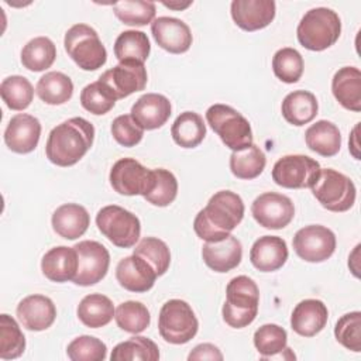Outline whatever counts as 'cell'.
<instances>
[{
  "label": "cell",
  "instance_id": "1",
  "mask_svg": "<svg viewBox=\"0 0 361 361\" xmlns=\"http://www.w3.org/2000/svg\"><path fill=\"white\" fill-rule=\"evenodd\" d=\"M244 202L231 190H219L196 214L193 230L204 241H220L231 234L244 217Z\"/></svg>",
  "mask_w": 361,
  "mask_h": 361
},
{
  "label": "cell",
  "instance_id": "2",
  "mask_svg": "<svg viewBox=\"0 0 361 361\" xmlns=\"http://www.w3.org/2000/svg\"><path fill=\"white\" fill-rule=\"evenodd\" d=\"M93 140V124L83 117H72L51 130L45 144V155L54 165L72 166L86 155Z\"/></svg>",
  "mask_w": 361,
  "mask_h": 361
},
{
  "label": "cell",
  "instance_id": "3",
  "mask_svg": "<svg viewBox=\"0 0 361 361\" xmlns=\"http://www.w3.org/2000/svg\"><path fill=\"white\" fill-rule=\"evenodd\" d=\"M341 34V20L327 7H314L300 18L296 37L299 44L309 51H324L334 45Z\"/></svg>",
  "mask_w": 361,
  "mask_h": 361
},
{
  "label": "cell",
  "instance_id": "4",
  "mask_svg": "<svg viewBox=\"0 0 361 361\" xmlns=\"http://www.w3.org/2000/svg\"><path fill=\"white\" fill-rule=\"evenodd\" d=\"M259 289L254 279L247 275L233 278L226 288V302L223 305V320L234 329L251 324L258 313Z\"/></svg>",
  "mask_w": 361,
  "mask_h": 361
},
{
  "label": "cell",
  "instance_id": "5",
  "mask_svg": "<svg viewBox=\"0 0 361 361\" xmlns=\"http://www.w3.org/2000/svg\"><path fill=\"white\" fill-rule=\"evenodd\" d=\"M65 51L83 71H96L107 61V51L94 28L87 24H75L63 38Z\"/></svg>",
  "mask_w": 361,
  "mask_h": 361
},
{
  "label": "cell",
  "instance_id": "6",
  "mask_svg": "<svg viewBox=\"0 0 361 361\" xmlns=\"http://www.w3.org/2000/svg\"><path fill=\"white\" fill-rule=\"evenodd\" d=\"M206 120L227 148L238 151L252 144L250 121L231 106L221 103L210 106L206 110Z\"/></svg>",
  "mask_w": 361,
  "mask_h": 361
},
{
  "label": "cell",
  "instance_id": "7",
  "mask_svg": "<svg viewBox=\"0 0 361 361\" xmlns=\"http://www.w3.org/2000/svg\"><path fill=\"white\" fill-rule=\"evenodd\" d=\"M310 189L317 202L330 212H347L355 203L357 189L354 182L347 175L331 168L320 169Z\"/></svg>",
  "mask_w": 361,
  "mask_h": 361
},
{
  "label": "cell",
  "instance_id": "8",
  "mask_svg": "<svg viewBox=\"0 0 361 361\" xmlns=\"http://www.w3.org/2000/svg\"><path fill=\"white\" fill-rule=\"evenodd\" d=\"M199 330L197 317L190 305L180 299L165 302L158 316V331L169 344H186Z\"/></svg>",
  "mask_w": 361,
  "mask_h": 361
},
{
  "label": "cell",
  "instance_id": "9",
  "mask_svg": "<svg viewBox=\"0 0 361 361\" xmlns=\"http://www.w3.org/2000/svg\"><path fill=\"white\" fill-rule=\"evenodd\" d=\"M96 226L113 245L120 248H131L140 240V219L117 204L102 207L96 214Z\"/></svg>",
  "mask_w": 361,
  "mask_h": 361
},
{
  "label": "cell",
  "instance_id": "10",
  "mask_svg": "<svg viewBox=\"0 0 361 361\" xmlns=\"http://www.w3.org/2000/svg\"><path fill=\"white\" fill-rule=\"evenodd\" d=\"M320 164L302 154L279 158L272 168V179L278 186L286 189L310 188L320 173Z\"/></svg>",
  "mask_w": 361,
  "mask_h": 361
},
{
  "label": "cell",
  "instance_id": "11",
  "mask_svg": "<svg viewBox=\"0 0 361 361\" xmlns=\"http://www.w3.org/2000/svg\"><path fill=\"white\" fill-rule=\"evenodd\" d=\"M109 179L117 193L144 197L154 186V169L145 168L134 158H121L111 166Z\"/></svg>",
  "mask_w": 361,
  "mask_h": 361
},
{
  "label": "cell",
  "instance_id": "12",
  "mask_svg": "<svg viewBox=\"0 0 361 361\" xmlns=\"http://www.w3.org/2000/svg\"><path fill=\"white\" fill-rule=\"evenodd\" d=\"M336 235L326 226L310 224L299 228L292 240L293 250L306 262H323L336 250Z\"/></svg>",
  "mask_w": 361,
  "mask_h": 361
},
{
  "label": "cell",
  "instance_id": "13",
  "mask_svg": "<svg viewBox=\"0 0 361 361\" xmlns=\"http://www.w3.org/2000/svg\"><path fill=\"white\" fill-rule=\"evenodd\" d=\"M78 252V274L73 283L79 286H90L100 282L110 265V254L107 248L93 240L79 241L73 245Z\"/></svg>",
  "mask_w": 361,
  "mask_h": 361
},
{
  "label": "cell",
  "instance_id": "14",
  "mask_svg": "<svg viewBox=\"0 0 361 361\" xmlns=\"http://www.w3.org/2000/svg\"><path fill=\"white\" fill-rule=\"evenodd\" d=\"M251 213L259 226L269 230H279L293 220L295 206L285 195L265 192L254 199Z\"/></svg>",
  "mask_w": 361,
  "mask_h": 361
},
{
  "label": "cell",
  "instance_id": "15",
  "mask_svg": "<svg viewBox=\"0 0 361 361\" xmlns=\"http://www.w3.org/2000/svg\"><path fill=\"white\" fill-rule=\"evenodd\" d=\"M99 80L110 90L116 100H120L135 92L144 90L148 75L144 63L126 61L107 69Z\"/></svg>",
  "mask_w": 361,
  "mask_h": 361
},
{
  "label": "cell",
  "instance_id": "16",
  "mask_svg": "<svg viewBox=\"0 0 361 361\" xmlns=\"http://www.w3.org/2000/svg\"><path fill=\"white\" fill-rule=\"evenodd\" d=\"M41 123L37 117L18 113L13 116L4 131V142L10 151L17 154H28L34 151L39 142Z\"/></svg>",
  "mask_w": 361,
  "mask_h": 361
},
{
  "label": "cell",
  "instance_id": "17",
  "mask_svg": "<svg viewBox=\"0 0 361 361\" xmlns=\"http://www.w3.org/2000/svg\"><path fill=\"white\" fill-rule=\"evenodd\" d=\"M151 32L155 42L171 54L186 52L193 41L190 28L186 23L175 17H158L151 23Z\"/></svg>",
  "mask_w": 361,
  "mask_h": 361
},
{
  "label": "cell",
  "instance_id": "18",
  "mask_svg": "<svg viewBox=\"0 0 361 361\" xmlns=\"http://www.w3.org/2000/svg\"><path fill=\"white\" fill-rule=\"evenodd\" d=\"M230 13L241 30L257 31L272 23L276 4L274 0H233Z\"/></svg>",
  "mask_w": 361,
  "mask_h": 361
},
{
  "label": "cell",
  "instance_id": "19",
  "mask_svg": "<svg viewBox=\"0 0 361 361\" xmlns=\"http://www.w3.org/2000/svg\"><path fill=\"white\" fill-rule=\"evenodd\" d=\"M17 319L30 331L49 329L56 319V307L48 296L30 295L17 305Z\"/></svg>",
  "mask_w": 361,
  "mask_h": 361
},
{
  "label": "cell",
  "instance_id": "20",
  "mask_svg": "<svg viewBox=\"0 0 361 361\" xmlns=\"http://www.w3.org/2000/svg\"><path fill=\"white\" fill-rule=\"evenodd\" d=\"M158 275L152 267L141 257L133 254L118 261L116 267V279L121 288L130 292L142 293L149 290Z\"/></svg>",
  "mask_w": 361,
  "mask_h": 361
},
{
  "label": "cell",
  "instance_id": "21",
  "mask_svg": "<svg viewBox=\"0 0 361 361\" xmlns=\"http://www.w3.org/2000/svg\"><path fill=\"white\" fill-rule=\"evenodd\" d=\"M172 106L166 96L145 93L131 107V117L142 130H157L171 117Z\"/></svg>",
  "mask_w": 361,
  "mask_h": 361
},
{
  "label": "cell",
  "instance_id": "22",
  "mask_svg": "<svg viewBox=\"0 0 361 361\" xmlns=\"http://www.w3.org/2000/svg\"><path fill=\"white\" fill-rule=\"evenodd\" d=\"M202 258L214 272H228L240 265L243 245L240 240L231 234L220 241H206L202 247Z\"/></svg>",
  "mask_w": 361,
  "mask_h": 361
},
{
  "label": "cell",
  "instance_id": "23",
  "mask_svg": "<svg viewBox=\"0 0 361 361\" xmlns=\"http://www.w3.org/2000/svg\"><path fill=\"white\" fill-rule=\"evenodd\" d=\"M288 255L286 241L278 235H262L250 250V261L261 272L278 271L285 265Z\"/></svg>",
  "mask_w": 361,
  "mask_h": 361
},
{
  "label": "cell",
  "instance_id": "24",
  "mask_svg": "<svg viewBox=\"0 0 361 361\" xmlns=\"http://www.w3.org/2000/svg\"><path fill=\"white\" fill-rule=\"evenodd\" d=\"M329 319L327 306L319 299L299 302L290 314L292 330L302 337H313L320 333Z\"/></svg>",
  "mask_w": 361,
  "mask_h": 361
},
{
  "label": "cell",
  "instance_id": "25",
  "mask_svg": "<svg viewBox=\"0 0 361 361\" xmlns=\"http://www.w3.org/2000/svg\"><path fill=\"white\" fill-rule=\"evenodd\" d=\"M41 271L52 282L73 281L78 274V252L73 247L58 245L48 250L41 259Z\"/></svg>",
  "mask_w": 361,
  "mask_h": 361
},
{
  "label": "cell",
  "instance_id": "26",
  "mask_svg": "<svg viewBox=\"0 0 361 361\" xmlns=\"http://www.w3.org/2000/svg\"><path fill=\"white\" fill-rule=\"evenodd\" d=\"M51 224L59 237L65 240H76L89 228L90 216L82 204L65 203L56 207L52 214Z\"/></svg>",
  "mask_w": 361,
  "mask_h": 361
},
{
  "label": "cell",
  "instance_id": "27",
  "mask_svg": "<svg viewBox=\"0 0 361 361\" xmlns=\"http://www.w3.org/2000/svg\"><path fill=\"white\" fill-rule=\"evenodd\" d=\"M336 100L347 110L361 111V72L355 66L340 68L331 79Z\"/></svg>",
  "mask_w": 361,
  "mask_h": 361
},
{
  "label": "cell",
  "instance_id": "28",
  "mask_svg": "<svg viewBox=\"0 0 361 361\" xmlns=\"http://www.w3.org/2000/svg\"><path fill=\"white\" fill-rule=\"evenodd\" d=\"M319 110L316 96L307 90H293L282 100L281 111L283 118L296 127L310 123Z\"/></svg>",
  "mask_w": 361,
  "mask_h": 361
},
{
  "label": "cell",
  "instance_id": "29",
  "mask_svg": "<svg viewBox=\"0 0 361 361\" xmlns=\"http://www.w3.org/2000/svg\"><path fill=\"white\" fill-rule=\"evenodd\" d=\"M305 141L309 149L329 158L340 151L341 134L334 123L319 120L306 130Z\"/></svg>",
  "mask_w": 361,
  "mask_h": 361
},
{
  "label": "cell",
  "instance_id": "30",
  "mask_svg": "<svg viewBox=\"0 0 361 361\" xmlns=\"http://www.w3.org/2000/svg\"><path fill=\"white\" fill-rule=\"evenodd\" d=\"M114 306L110 298L102 293L86 295L78 305L79 320L90 329H99L109 324L114 317Z\"/></svg>",
  "mask_w": 361,
  "mask_h": 361
},
{
  "label": "cell",
  "instance_id": "31",
  "mask_svg": "<svg viewBox=\"0 0 361 361\" xmlns=\"http://www.w3.org/2000/svg\"><path fill=\"white\" fill-rule=\"evenodd\" d=\"M171 135L179 147L195 148L206 137V124L200 114L183 111L175 118L171 127Z\"/></svg>",
  "mask_w": 361,
  "mask_h": 361
},
{
  "label": "cell",
  "instance_id": "32",
  "mask_svg": "<svg viewBox=\"0 0 361 361\" xmlns=\"http://www.w3.org/2000/svg\"><path fill=\"white\" fill-rule=\"evenodd\" d=\"M35 92L44 103L59 106L72 97L73 83L68 75L58 71H51L39 78Z\"/></svg>",
  "mask_w": 361,
  "mask_h": 361
},
{
  "label": "cell",
  "instance_id": "33",
  "mask_svg": "<svg viewBox=\"0 0 361 361\" xmlns=\"http://www.w3.org/2000/svg\"><path fill=\"white\" fill-rule=\"evenodd\" d=\"M56 58V47L48 37H35L21 49V63L31 72H42L52 66Z\"/></svg>",
  "mask_w": 361,
  "mask_h": 361
},
{
  "label": "cell",
  "instance_id": "34",
  "mask_svg": "<svg viewBox=\"0 0 361 361\" xmlns=\"http://www.w3.org/2000/svg\"><path fill=\"white\" fill-rule=\"evenodd\" d=\"M151 44L145 32L137 30L123 31L114 42V55L118 62L133 61L144 63L149 55Z\"/></svg>",
  "mask_w": 361,
  "mask_h": 361
},
{
  "label": "cell",
  "instance_id": "35",
  "mask_svg": "<svg viewBox=\"0 0 361 361\" xmlns=\"http://www.w3.org/2000/svg\"><path fill=\"white\" fill-rule=\"evenodd\" d=\"M267 165L265 154L255 144L233 151L230 155V171L238 179H254L259 176Z\"/></svg>",
  "mask_w": 361,
  "mask_h": 361
},
{
  "label": "cell",
  "instance_id": "36",
  "mask_svg": "<svg viewBox=\"0 0 361 361\" xmlns=\"http://www.w3.org/2000/svg\"><path fill=\"white\" fill-rule=\"evenodd\" d=\"M0 94L6 106L11 110H25L34 99V87L31 82L21 75H11L3 79Z\"/></svg>",
  "mask_w": 361,
  "mask_h": 361
},
{
  "label": "cell",
  "instance_id": "37",
  "mask_svg": "<svg viewBox=\"0 0 361 361\" xmlns=\"http://www.w3.org/2000/svg\"><path fill=\"white\" fill-rule=\"evenodd\" d=\"M111 361H133V360H159L158 345L148 337L134 336L118 343L110 355Z\"/></svg>",
  "mask_w": 361,
  "mask_h": 361
},
{
  "label": "cell",
  "instance_id": "38",
  "mask_svg": "<svg viewBox=\"0 0 361 361\" xmlns=\"http://www.w3.org/2000/svg\"><path fill=\"white\" fill-rule=\"evenodd\" d=\"M114 319L117 326L133 334L142 333L151 323V314L145 305L137 300H127L116 307Z\"/></svg>",
  "mask_w": 361,
  "mask_h": 361
},
{
  "label": "cell",
  "instance_id": "39",
  "mask_svg": "<svg viewBox=\"0 0 361 361\" xmlns=\"http://www.w3.org/2000/svg\"><path fill=\"white\" fill-rule=\"evenodd\" d=\"M288 333L283 327L268 323L262 324L254 333V345L262 360L272 358L286 350Z\"/></svg>",
  "mask_w": 361,
  "mask_h": 361
},
{
  "label": "cell",
  "instance_id": "40",
  "mask_svg": "<svg viewBox=\"0 0 361 361\" xmlns=\"http://www.w3.org/2000/svg\"><path fill=\"white\" fill-rule=\"evenodd\" d=\"M113 13L123 24L142 27L154 21L157 7L152 1L124 0L113 4Z\"/></svg>",
  "mask_w": 361,
  "mask_h": 361
},
{
  "label": "cell",
  "instance_id": "41",
  "mask_svg": "<svg viewBox=\"0 0 361 361\" xmlns=\"http://www.w3.org/2000/svg\"><path fill=\"white\" fill-rule=\"evenodd\" d=\"M25 350V337L11 316L0 314V358H18Z\"/></svg>",
  "mask_w": 361,
  "mask_h": 361
},
{
  "label": "cell",
  "instance_id": "42",
  "mask_svg": "<svg viewBox=\"0 0 361 361\" xmlns=\"http://www.w3.org/2000/svg\"><path fill=\"white\" fill-rule=\"evenodd\" d=\"M272 71L283 83H296L303 75V58L290 47L278 49L272 58Z\"/></svg>",
  "mask_w": 361,
  "mask_h": 361
},
{
  "label": "cell",
  "instance_id": "43",
  "mask_svg": "<svg viewBox=\"0 0 361 361\" xmlns=\"http://www.w3.org/2000/svg\"><path fill=\"white\" fill-rule=\"evenodd\" d=\"M133 254L145 259L158 276L164 275L171 264V251L166 243L157 237H144L135 245Z\"/></svg>",
  "mask_w": 361,
  "mask_h": 361
},
{
  "label": "cell",
  "instance_id": "44",
  "mask_svg": "<svg viewBox=\"0 0 361 361\" xmlns=\"http://www.w3.org/2000/svg\"><path fill=\"white\" fill-rule=\"evenodd\" d=\"M178 195V180L175 175L164 168L154 169V186L144 199L158 207L169 206Z\"/></svg>",
  "mask_w": 361,
  "mask_h": 361
},
{
  "label": "cell",
  "instance_id": "45",
  "mask_svg": "<svg viewBox=\"0 0 361 361\" xmlns=\"http://www.w3.org/2000/svg\"><path fill=\"white\" fill-rule=\"evenodd\" d=\"M116 102L117 100L113 97L110 90L100 80L86 85L80 92L82 107L96 116L109 113L114 107Z\"/></svg>",
  "mask_w": 361,
  "mask_h": 361
},
{
  "label": "cell",
  "instance_id": "46",
  "mask_svg": "<svg viewBox=\"0 0 361 361\" xmlns=\"http://www.w3.org/2000/svg\"><path fill=\"white\" fill-rule=\"evenodd\" d=\"M336 340L350 351H361V313L350 312L343 314L334 326Z\"/></svg>",
  "mask_w": 361,
  "mask_h": 361
},
{
  "label": "cell",
  "instance_id": "47",
  "mask_svg": "<svg viewBox=\"0 0 361 361\" xmlns=\"http://www.w3.org/2000/svg\"><path fill=\"white\" fill-rule=\"evenodd\" d=\"M66 354L72 361H103L107 355V347L100 338L79 336L68 344Z\"/></svg>",
  "mask_w": 361,
  "mask_h": 361
},
{
  "label": "cell",
  "instance_id": "48",
  "mask_svg": "<svg viewBox=\"0 0 361 361\" xmlns=\"http://www.w3.org/2000/svg\"><path fill=\"white\" fill-rule=\"evenodd\" d=\"M111 135L123 147H135L144 137V130L137 124L131 114L117 116L111 123Z\"/></svg>",
  "mask_w": 361,
  "mask_h": 361
},
{
  "label": "cell",
  "instance_id": "49",
  "mask_svg": "<svg viewBox=\"0 0 361 361\" xmlns=\"http://www.w3.org/2000/svg\"><path fill=\"white\" fill-rule=\"evenodd\" d=\"M188 360L189 361H196V360H219L221 361L223 360V354L221 351L219 350L217 345L212 344V343H203V344H199L196 345L188 355Z\"/></svg>",
  "mask_w": 361,
  "mask_h": 361
},
{
  "label": "cell",
  "instance_id": "50",
  "mask_svg": "<svg viewBox=\"0 0 361 361\" xmlns=\"http://www.w3.org/2000/svg\"><path fill=\"white\" fill-rule=\"evenodd\" d=\"M358 128H360V123H357L355 127L353 128L351 135H350V141H348V149H350L351 155H353L355 159H360V144H358V141H357V138H358V135H357Z\"/></svg>",
  "mask_w": 361,
  "mask_h": 361
},
{
  "label": "cell",
  "instance_id": "51",
  "mask_svg": "<svg viewBox=\"0 0 361 361\" xmlns=\"http://www.w3.org/2000/svg\"><path fill=\"white\" fill-rule=\"evenodd\" d=\"M165 7H168V8H172V10H183V8H186V7H189L190 4H192V1H185V3H175V1H164L162 3Z\"/></svg>",
  "mask_w": 361,
  "mask_h": 361
}]
</instances>
